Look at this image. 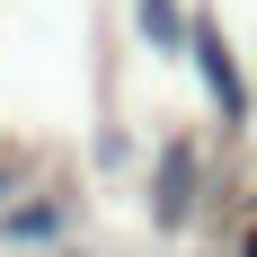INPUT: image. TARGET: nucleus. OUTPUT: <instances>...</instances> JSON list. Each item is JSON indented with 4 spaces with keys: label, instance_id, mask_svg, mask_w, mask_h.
<instances>
[{
    "label": "nucleus",
    "instance_id": "nucleus-1",
    "mask_svg": "<svg viewBox=\"0 0 257 257\" xmlns=\"http://www.w3.org/2000/svg\"><path fill=\"white\" fill-rule=\"evenodd\" d=\"M186 36H195V62H204V89L222 98V115H248V89H239V62L222 53V36L213 27H186Z\"/></svg>",
    "mask_w": 257,
    "mask_h": 257
},
{
    "label": "nucleus",
    "instance_id": "nucleus-2",
    "mask_svg": "<svg viewBox=\"0 0 257 257\" xmlns=\"http://www.w3.org/2000/svg\"><path fill=\"white\" fill-rule=\"evenodd\" d=\"M142 27H151V45H186V27H178V0H142Z\"/></svg>",
    "mask_w": 257,
    "mask_h": 257
}]
</instances>
